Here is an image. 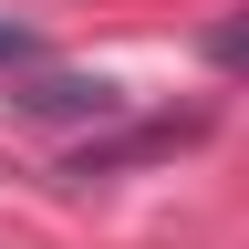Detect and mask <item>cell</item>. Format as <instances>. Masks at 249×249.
I'll list each match as a JSON object with an SVG mask.
<instances>
[{"instance_id": "cell-1", "label": "cell", "mask_w": 249, "mask_h": 249, "mask_svg": "<svg viewBox=\"0 0 249 249\" xmlns=\"http://www.w3.org/2000/svg\"><path fill=\"white\" fill-rule=\"evenodd\" d=\"M11 104H21L31 124H83V114H93V124H104V114L124 104V93H114L104 73H42V83H21V93H11Z\"/></svg>"}, {"instance_id": "cell-3", "label": "cell", "mask_w": 249, "mask_h": 249, "mask_svg": "<svg viewBox=\"0 0 249 249\" xmlns=\"http://www.w3.org/2000/svg\"><path fill=\"white\" fill-rule=\"evenodd\" d=\"M0 62H31V31L21 21H0Z\"/></svg>"}, {"instance_id": "cell-2", "label": "cell", "mask_w": 249, "mask_h": 249, "mask_svg": "<svg viewBox=\"0 0 249 249\" xmlns=\"http://www.w3.org/2000/svg\"><path fill=\"white\" fill-rule=\"evenodd\" d=\"M208 62H218V73H249V11L208 31Z\"/></svg>"}]
</instances>
